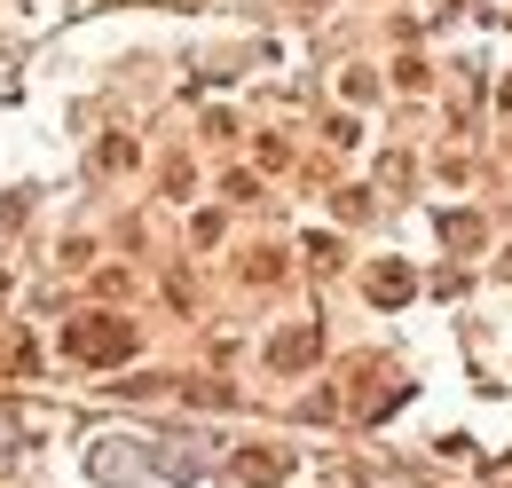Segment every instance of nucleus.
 <instances>
[{
	"mask_svg": "<svg viewBox=\"0 0 512 488\" xmlns=\"http://www.w3.org/2000/svg\"><path fill=\"white\" fill-rule=\"evenodd\" d=\"M64 347L79 363H127L134 355V323H119V315H79L64 331Z\"/></svg>",
	"mask_w": 512,
	"mask_h": 488,
	"instance_id": "f257e3e1",
	"label": "nucleus"
},
{
	"mask_svg": "<svg viewBox=\"0 0 512 488\" xmlns=\"http://www.w3.org/2000/svg\"><path fill=\"white\" fill-rule=\"evenodd\" d=\"M276 473H284V457H237V465H229L221 481H229V488H268Z\"/></svg>",
	"mask_w": 512,
	"mask_h": 488,
	"instance_id": "f03ea898",
	"label": "nucleus"
},
{
	"mask_svg": "<svg viewBox=\"0 0 512 488\" xmlns=\"http://www.w3.org/2000/svg\"><path fill=\"white\" fill-rule=\"evenodd\" d=\"M268 355H276V370H300L308 355H316V331H284V339H276Z\"/></svg>",
	"mask_w": 512,
	"mask_h": 488,
	"instance_id": "7ed1b4c3",
	"label": "nucleus"
}]
</instances>
